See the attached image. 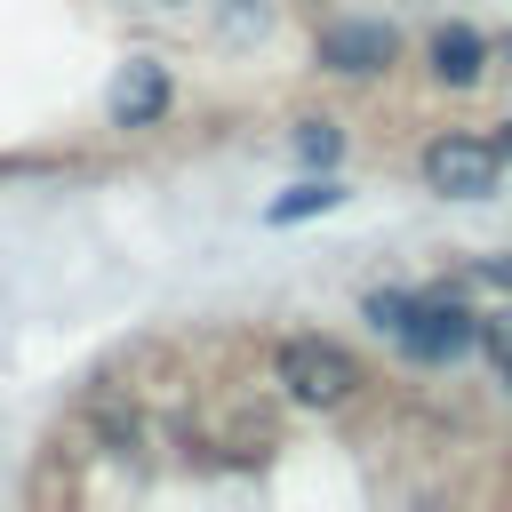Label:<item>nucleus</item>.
I'll return each instance as SVG.
<instances>
[{"mask_svg": "<svg viewBox=\"0 0 512 512\" xmlns=\"http://www.w3.org/2000/svg\"><path fill=\"white\" fill-rule=\"evenodd\" d=\"M392 24H328L320 32V64L328 72H384L392 64Z\"/></svg>", "mask_w": 512, "mask_h": 512, "instance_id": "4", "label": "nucleus"}, {"mask_svg": "<svg viewBox=\"0 0 512 512\" xmlns=\"http://www.w3.org/2000/svg\"><path fill=\"white\" fill-rule=\"evenodd\" d=\"M272 384L296 400V408H344L360 392V360L336 344V336H280L272 344Z\"/></svg>", "mask_w": 512, "mask_h": 512, "instance_id": "1", "label": "nucleus"}, {"mask_svg": "<svg viewBox=\"0 0 512 512\" xmlns=\"http://www.w3.org/2000/svg\"><path fill=\"white\" fill-rule=\"evenodd\" d=\"M296 152H304L312 168H328V160L344 152V136H336V120H304V128H296Z\"/></svg>", "mask_w": 512, "mask_h": 512, "instance_id": "8", "label": "nucleus"}, {"mask_svg": "<svg viewBox=\"0 0 512 512\" xmlns=\"http://www.w3.org/2000/svg\"><path fill=\"white\" fill-rule=\"evenodd\" d=\"M504 392H512V368H504Z\"/></svg>", "mask_w": 512, "mask_h": 512, "instance_id": "11", "label": "nucleus"}, {"mask_svg": "<svg viewBox=\"0 0 512 512\" xmlns=\"http://www.w3.org/2000/svg\"><path fill=\"white\" fill-rule=\"evenodd\" d=\"M496 176H504V152H496L488 136H456V128H448V136L424 144V184L448 192V200H488Z\"/></svg>", "mask_w": 512, "mask_h": 512, "instance_id": "2", "label": "nucleus"}, {"mask_svg": "<svg viewBox=\"0 0 512 512\" xmlns=\"http://www.w3.org/2000/svg\"><path fill=\"white\" fill-rule=\"evenodd\" d=\"M400 344H408L416 360H464V352L480 344V320H472L456 296H416L408 320H400Z\"/></svg>", "mask_w": 512, "mask_h": 512, "instance_id": "3", "label": "nucleus"}, {"mask_svg": "<svg viewBox=\"0 0 512 512\" xmlns=\"http://www.w3.org/2000/svg\"><path fill=\"white\" fill-rule=\"evenodd\" d=\"M496 152H512V120H504V136H496Z\"/></svg>", "mask_w": 512, "mask_h": 512, "instance_id": "10", "label": "nucleus"}, {"mask_svg": "<svg viewBox=\"0 0 512 512\" xmlns=\"http://www.w3.org/2000/svg\"><path fill=\"white\" fill-rule=\"evenodd\" d=\"M160 112H168V72L160 64H128L120 88H112V120L120 128H152Z\"/></svg>", "mask_w": 512, "mask_h": 512, "instance_id": "6", "label": "nucleus"}, {"mask_svg": "<svg viewBox=\"0 0 512 512\" xmlns=\"http://www.w3.org/2000/svg\"><path fill=\"white\" fill-rule=\"evenodd\" d=\"M504 56H512V40H504Z\"/></svg>", "mask_w": 512, "mask_h": 512, "instance_id": "12", "label": "nucleus"}, {"mask_svg": "<svg viewBox=\"0 0 512 512\" xmlns=\"http://www.w3.org/2000/svg\"><path fill=\"white\" fill-rule=\"evenodd\" d=\"M424 56H432V80L472 88V80H480V64H488V40H480L472 24H440V32L424 40Z\"/></svg>", "mask_w": 512, "mask_h": 512, "instance_id": "5", "label": "nucleus"}, {"mask_svg": "<svg viewBox=\"0 0 512 512\" xmlns=\"http://www.w3.org/2000/svg\"><path fill=\"white\" fill-rule=\"evenodd\" d=\"M336 200H344V192H336V184L320 176V184H296V192H280V200L264 208V224H304V216H328Z\"/></svg>", "mask_w": 512, "mask_h": 512, "instance_id": "7", "label": "nucleus"}, {"mask_svg": "<svg viewBox=\"0 0 512 512\" xmlns=\"http://www.w3.org/2000/svg\"><path fill=\"white\" fill-rule=\"evenodd\" d=\"M408 304H416V296H400V288H376V296H368L360 312H368L376 328H392V336H400V320H408Z\"/></svg>", "mask_w": 512, "mask_h": 512, "instance_id": "9", "label": "nucleus"}]
</instances>
